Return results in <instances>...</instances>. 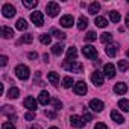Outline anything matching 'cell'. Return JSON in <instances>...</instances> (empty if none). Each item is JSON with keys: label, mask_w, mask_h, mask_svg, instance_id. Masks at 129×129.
Here are the masks:
<instances>
[{"label": "cell", "mask_w": 129, "mask_h": 129, "mask_svg": "<svg viewBox=\"0 0 129 129\" xmlns=\"http://www.w3.org/2000/svg\"><path fill=\"white\" fill-rule=\"evenodd\" d=\"M62 67L72 73H82V69H84V66L78 61H66L62 64Z\"/></svg>", "instance_id": "obj_1"}, {"label": "cell", "mask_w": 129, "mask_h": 129, "mask_svg": "<svg viewBox=\"0 0 129 129\" xmlns=\"http://www.w3.org/2000/svg\"><path fill=\"white\" fill-rule=\"evenodd\" d=\"M15 75H17V78H18V79H21V81L29 79V76H30L29 67H26V66H23V64H20V66H17V67H15Z\"/></svg>", "instance_id": "obj_2"}, {"label": "cell", "mask_w": 129, "mask_h": 129, "mask_svg": "<svg viewBox=\"0 0 129 129\" xmlns=\"http://www.w3.org/2000/svg\"><path fill=\"white\" fill-rule=\"evenodd\" d=\"M82 53H84V56H85V58H88V59H97V56H99L97 49H96V47H93V46H84Z\"/></svg>", "instance_id": "obj_3"}, {"label": "cell", "mask_w": 129, "mask_h": 129, "mask_svg": "<svg viewBox=\"0 0 129 129\" xmlns=\"http://www.w3.org/2000/svg\"><path fill=\"white\" fill-rule=\"evenodd\" d=\"M59 5L56 3V2H49L47 3V6H46V11H47V14L50 15V17H56L58 15V12H59Z\"/></svg>", "instance_id": "obj_4"}, {"label": "cell", "mask_w": 129, "mask_h": 129, "mask_svg": "<svg viewBox=\"0 0 129 129\" xmlns=\"http://www.w3.org/2000/svg\"><path fill=\"white\" fill-rule=\"evenodd\" d=\"M15 8L11 5V3H6V5H3L2 6V14H3V17H6V18H12L14 15H15Z\"/></svg>", "instance_id": "obj_5"}, {"label": "cell", "mask_w": 129, "mask_h": 129, "mask_svg": "<svg viewBox=\"0 0 129 129\" xmlns=\"http://www.w3.org/2000/svg\"><path fill=\"white\" fill-rule=\"evenodd\" d=\"M91 81H93V84H94L96 87L103 85V73H102V72H99V70L93 72V73H91Z\"/></svg>", "instance_id": "obj_6"}, {"label": "cell", "mask_w": 129, "mask_h": 129, "mask_svg": "<svg viewBox=\"0 0 129 129\" xmlns=\"http://www.w3.org/2000/svg\"><path fill=\"white\" fill-rule=\"evenodd\" d=\"M73 91H75L76 94H79V96H84V94L87 93V84L82 82V81L76 82V84L73 85Z\"/></svg>", "instance_id": "obj_7"}, {"label": "cell", "mask_w": 129, "mask_h": 129, "mask_svg": "<svg viewBox=\"0 0 129 129\" xmlns=\"http://www.w3.org/2000/svg\"><path fill=\"white\" fill-rule=\"evenodd\" d=\"M30 20H32V21H34V24H35V26H38V27L44 24V18H43V14H41V12H38V11L30 14Z\"/></svg>", "instance_id": "obj_8"}, {"label": "cell", "mask_w": 129, "mask_h": 129, "mask_svg": "<svg viewBox=\"0 0 129 129\" xmlns=\"http://www.w3.org/2000/svg\"><path fill=\"white\" fill-rule=\"evenodd\" d=\"M90 108H91L93 111H96V112H102L103 108H105V105H103L102 100H99V99H93V100L90 102Z\"/></svg>", "instance_id": "obj_9"}, {"label": "cell", "mask_w": 129, "mask_h": 129, "mask_svg": "<svg viewBox=\"0 0 129 129\" xmlns=\"http://www.w3.org/2000/svg\"><path fill=\"white\" fill-rule=\"evenodd\" d=\"M70 123H72V126H73V127H84L87 121L84 120V117H79V115H72Z\"/></svg>", "instance_id": "obj_10"}, {"label": "cell", "mask_w": 129, "mask_h": 129, "mask_svg": "<svg viewBox=\"0 0 129 129\" xmlns=\"http://www.w3.org/2000/svg\"><path fill=\"white\" fill-rule=\"evenodd\" d=\"M105 52H106V55H108L109 58H114V56L117 55V52H118V44H117V43H111V44H108Z\"/></svg>", "instance_id": "obj_11"}, {"label": "cell", "mask_w": 129, "mask_h": 129, "mask_svg": "<svg viewBox=\"0 0 129 129\" xmlns=\"http://www.w3.org/2000/svg\"><path fill=\"white\" fill-rule=\"evenodd\" d=\"M103 73H105V76H106V78H109V79H112V78L115 76V69H114L112 64H105V67H103Z\"/></svg>", "instance_id": "obj_12"}, {"label": "cell", "mask_w": 129, "mask_h": 129, "mask_svg": "<svg viewBox=\"0 0 129 129\" xmlns=\"http://www.w3.org/2000/svg\"><path fill=\"white\" fill-rule=\"evenodd\" d=\"M73 23H75V20H73L72 15H64V17H61V23L59 24L64 26V27H72Z\"/></svg>", "instance_id": "obj_13"}, {"label": "cell", "mask_w": 129, "mask_h": 129, "mask_svg": "<svg viewBox=\"0 0 129 129\" xmlns=\"http://www.w3.org/2000/svg\"><path fill=\"white\" fill-rule=\"evenodd\" d=\"M114 91H115L117 94H126V91H127V85H126L124 82H118V84L114 85Z\"/></svg>", "instance_id": "obj_14"}, {"label": "cell", "mask_w": 129, "mask_h": 129, "mask_svg": "<svg viewBox=\"0 0 129 129\" xmlns=\"http://www.w3.org/2000/svg\"><path fill=\"white\" fill-rule=\"evenodd\" d=\"M50 100H52V99H50V96H49L47 91H41V93H40V96H38V102H40L41 105H47Z\"/></svg>", "instance_id": "obj_15"}, {"label": "cell", "mask_w": 129, "mask_h": 129, "mask_svg": "<svg viewBox=\"0 0 129 129\" xmlns=\"http://www.w3.org/2000/svg\"><path fill=\"white\" fill-rule=\"evenodd\" d=\"M24 106H26L27 109L34 111V109H37V100H35L34 97H26V99H24Z\"/></svg>", "instance_id": "obj_16"}, {"label": "cell", "mask_w": 129, "mask_h": 129, "mask_svg": "<svg viewBox=\"0 0 129 129\" xmlns=\"http://www.w3.org/2000/svg\"><path fill=\"white\" fill-rule=\"evenodd\" d=\"M0 32H2V37H3V38H6V40L14 37V30H12L11 27H8V26H2Z\"/></svg>", "instance_id": "obj_17"}, {"label": "cell", "mask_w": 129, "mask_h": 129, "mask_svg": "<svg viewBox=\"0 0 129 129\" xmlns=\"http://www.w3.org/2000/svg\"><path fill=\"white\" fill-rule=\"evenodd\" d=\"M76 56H78V50H76V47H69L67 49V61H72V59H76Z\"/></svg>", "instance_id": "obj_18"}, {"label": "cell", "mask_w": 129, "mask_h": 129, "mask_svg": "<svg viewBox=\"0 0 129 129\" xmlns=\"http://www.w3.org/2000/svg\"><path fill=\"white\" fill-rule=\"evenodd\" d=\"M62 52H64V44H61V43H58V44H55V46L52 47V53L56 55V56L62 55Z\"/></svg>", "instance_id": "obj_19"}, {"label": "cell", "mask_w": 129, "mask_h": 129, "mask_svg": "<svg viewBox=\"0 0 129 129\" xmlns=\"http://www.w3.org/2000/svg\"><path fill=\"white\" fill-rule=\"evenodd\" d=\"M47 79H49V82L53 84V85H58V82H59V76H58V73H55V72H50V73L47 75Z\"/></svg>", "instance_id": "obj_20"}, {"label": "cell", "mask_w": 129, "mask_h": 129, "mask_svg": "<svg viewBox=\"0 0 129 129\" xmlns=\"http://www.w3.org/2000/svg\"><path fill=\"white\" fill-rule=\"evenodd\" d=\"M111 118H112V120H114L115 123H123V121H124L123 115H121V114H120L118 111H115V109H114V111L111 112Z\"/></svg>", "instance_id": "obj_21"}, {"label": "cell", "mask_w": 129, "mask_h": 129, "mask_svg": "<svg viewBox=\"0 0 129 129\" xmlns=\"http://www.w3.org/2000/svg\"><path fill=\"white\" fill-rule=\"evenodd\" d=\"M87 26H88V20H87L84 15H81L79 20H78V29H79V30H84Z\"/></svg>", "instance_id": "obj_22"}, {"label": "cell", "mask_w": 129, "mask_h": 129, "mask_svg": "<svg viewBox=\"0 0 129 129\" xmlns=\"http://www.w3.org/2000/svg\"><path fill=\"white\" fill-rule=\"evenodd\" d=\"M27 26H29V24H27V21H26L24 18H18V20H17L15 27H17L18 30H26V29H27Z\"/></svg>", "instance_id": "obj_23"}, {"label": "cell", "mask_w": 129, "mask_h": 129, "mask_svg": "<svg viewBox=\"0 0 129 129\" xmlns=\"http://www.w3.org/2000/svg\"><path fill=\"white\" fill-rule=\"evenodd\" d=\"M18 96H20V90L17 87H11L9 91H8V97L9 99H17Z\"/></svg>", "instance_id": "obj_24"}, {"label": "cell", "mask_w": 129, "mask_h": 129, "mask_svg": "<svg viewBox=\"0 0 129 129\" xmlns=\"http://www.w3.org/2000/svg\"><path fill=\"white\" fill-rule=\"evenodd\" d=\"M99 9H100V5H99L97 2H93V3L90 5V8H88V12H90L91 15H96V14L99 12Z\"/></svg>", "instance_id": "obj_25"}, {"label": "cell", "mask_w": 129, "mask_h": 129, "mask_svg": "<svg viewBox=\"0 0 129 129\" xmlns=\"http://www.w3.org/2000/svg\"><path fill=\"white\" fill-rule=\"evenodd\" d=\"M94 24H96L97 27H105V26H108V21H106L105 17H96Z\"/></svg>", "instance_id": "obj_26"}, {"label": "cell", "mask_w": 129, "mask_h": 129, "mask_svg": "<svg viewBox=\"0 0 129 129\" xmlns=\"http://www.w3.org/2000/svg\"><path fill=\"white\" fill-rule=\"evenodd\" d=\"M55 38H58V40H66L67 38V35L64 34V32H61V30H58V29H52V32H50Z\"/></svg>", "instance_id": "obj_27"}, {"label": "cell", "mask_w": 129, "mask_h": 129, "mask_svg": "<svg viewBox=\"0 0 129 129\" xmlns=\"http://www.w3.org/2000/svg\"><path fill=\"white\" fill-rule=\"evenodd\" d=\"M108 15H109V20L112 23H118L120 21V14L117 11H111V12H108Z\"/></svg>", "instance_id": "obj_28"}, {"label": "cell", "mask_w": 129, "mask_h": 129, "mask_svg": "<svg viewBox=\"0 0 129 129\" xmlns=\"http://www.w3.org/2000/svg\"><path fill=\"white\" fill-rule=\"evenodd\" d=\"M32 41H34V35L32 34H23V37L20 40V43H26V44H30Z\"/></svg>", "instance_id": "obj_29"}, {"label": "cell", "mask_w": 129, "mask_h": 129, "mask_svg": "<svg viewBox=\"0 0 129 129\" xmlns=\"http://www.w3.org/2000/svg\"><path fill=\"white\" fill-rule=\"evenodd\" d=\"M118 106H120L123 111L129 112V100H127V99H121V100H118Z\"/></svg>", "instance_id": "obj_30"}, {"label": "cell", "mask_w": 129, "mask_h": 129, "mask_svg": "<svg viewBox=\"0 0 129 129\" xmlns=\"http://www.w3.org/2000/svg\"><path fill=\"white\" fill-rule=\"evenodd\" d=\"M37 5H38V0H23L24 8H35Z\"/></svg>", "instance_id": "obj_31"}, {"label": "cell", "mask_w": 129, "mask_h": 129, "mask_svg": "<svg viewBox=\"0 0 129 129\" xmlns=\"http://www.w3.org/2000/svg\"><path fill=\"white\" fill-rule=\"evenodd\" d=\"M72 85H73V79H72L70 76H66V78L62 79V87H64V88H70Z\"/></svg>", "instance_id": "obj_32"}, {"label": "cell", "mask_w": 129, "mask_h": 129, "mask_svg": "<svg viewBox=\"0 0 129 129\" xmlns=\"http://www.w3.org/2000/svg\"><path fill=\"white\" fill-rule=\"evenodd\" d=\"M40 41H41L43 44H50L52 37H50L49 34H41V35H40Z\"/></svg>", "instance_id": "obj_33"}, {"label": "cell", "mask_w": 129, "mask_h": 129, "mask_svg": "<svg viewBox=\"0 0 129 129\" xmlns=\"http://www.w3.org/2000/svg\"><path fill=\"white\" fill-rule=\"evenodd\" d=\"M111 40H112V35L108 34V32H103V34L100 35V41H102V43H111Z\"/></svg>", "instance_id": "obj_34"}, {"label": "cell", "mask_w": 129, "mask_h": 129, "mask_svg": "<svg viewBox=\"0 0 129 129\" xmlns=\"http://www.w3.org/2000/svg\"><path fill=\"white\" fill-rule=\"evenodd\" d=\"M50 103H52V105H53V106H55V109H56V111H58V109H61V108H62V103H61V102H59V100H58V99H55V97H53V99H52V100H50Z\"/></svg>", "instance_id": "obj_35"}, {"label": "cell", "mask_w": 129, "mask_h": 129, "mask_svg": "<svg viewBox=\"0 0 129 129\" xmlns=\"http://www.w3.org/2000/svg\"><path fill=\"white\" fill-rule=\"evenodd\" d=\"M118 69L121 72H126L127 70V61H118Z\"/></svg>", "instance_id": "obj_36"}, {"label": "cell", "mask_w": 129, "mask_h": 129, "mask_svg": "<svg viewBox=\"0 0 129 129\" xmlns=\"http://www.w3.org/2000/svg\"><path fill=\"white\" fill-rule=\"evenodd\" d=\"M85 40H87V41H94V40H97V35H96L94 32H88V34L85 35Z\"/></svg>", "instance_id": "obj_37"}, {"label": "cell", "mask_w": 129, "mask_h": 129, "mask_svg": "<svg viewBox=\"0 0 129 129\" xmlns=\"http://www.w3.org/2000/svg\"><path fill=\"white\" fill-rule=\"evenodd\" d=\"M84 120L85 121H91L93 120V115L88 112V109H84Z\"/></svg>", "instance_id": "obj_38"}, {"label": "cell", "mask_w": 129, "mask_h": 129, "mask_svg": "<svg viewBox=\"0 0 129 129\" xmlns=\"http://www.w3.org/2000/svg\"><path fill=\"white\" fill-rule=\"evenodd\" d=\"M2 129H15V126H14L12 123H9V121H5V123L2 124Z\"/></svg>", "instance_id": "obj_39"}, {"label": "cell", "mask_w": 129, "mask_h": 129, "mask_svg": "<svg viewBox=\"0 0 129 129\" xmlns=\"http://www.w3.org/2000/svg\"><path fill=\"white\" fill-rule=\"evenodd\" d=\"M46 115H47L49 118H55V117H56V112H55V111H49V109H47V111H46Z\"/></svg>", "instance_id": "obj_40"}, {"label": "cell", "mask_w": 129, "mask_h": 129, "mask_svg": "<svg viewBox=\"0 0 129 129\" xmlns=\"http://www.w3.org/2000/svg\"><path fill=\"white\" fill-rule=\"evenodd\" d=\"M0 64H2V67H5V66H6V64H8V58H6L5 55H3L2 58H0Z\"/></svg>", "instance_id": "obj_41"}, {"label": "cell", "mask_w": 129, "mask_h": 129, "mask_svg": "<svg viewBox=\"0 0 129 129\" xmlns=\"http://www.w3.org/2000/svg\"><path fill=\"white\" fill-rule=\"evenodd\" d=\"M24 118L30 121V120H34V118H35V114H34V112H27V114L24 115Z\"/></svg>", "instance_id": "obj_42"}, {"label": "cell", "mask_w": 129, "mask_h": 129, "mask_svg": "<svg viewBox=\"0 0 129 129\" xmlns=\"http://www.w3.org/2000/svg\"><path fill=\"white\" fill-rule=\"evenodd\" d=\"M94 129H108V127H106L105 123H97V124L94 126Z\"/></svg>", "instance_id": "obj_43"}, {"label": "cell", "mask_w": 129, "mask_h": 129, "mask_svg": "<svg viewBox=\"0 0 129 129\" xmlns=\"http://www.w3.org/2000/svg\"><path fill=\"white\" fill-rule=\"evenodd\" d=\"M27 56H29V58H30V59H37V58H38V55H37V53H35V52H30V53H29V55H27Z\"/></svg>", "instance_id": "obj_44"}, {"label": "cell", "mask_w": 129, "mask_h": 129, "mask_svg": "<svg viewBox=\"0 0 129 129\" xmlns=\"http://www.w3.org/2000/svg\"><path fill=\"white\" fill-rule=\"evenodd\" d=\"M126 27L129 29V12L126 14Z\"/></svg>", "instance_id": "obj_45"}, {"label": "cell", "mask_w": 129, "mask_h": 129, "mask_svg": "<svg viewBox=\"0 0 129 129\" xmlns=\"http://www.w3.org/2000/svg\"><path fill=\"white\" fill-rule=\"evenodd\" d=\"M30 129H41V127H40V126H32Z\"/></svg>", "instance_id": "obj_46"}, {"label": "cell", "mask_w": 129, "mask_h": 129, "mask_svg": "<svg viewBox=\"0 0 129 129\" xmlns=\"http://www.w3.org/2000/svg\"><path fill=\"white\" fill-rule=\"evenodd\" d=\"M126 55H127V58H129V49H127V52H126Z\"/></svg>", "instance_id": "obj_47"}, {"label": "cell", "mask_w": 129, "mask_h": 129, "mask_svg": "<svg viewBox=\"0 0 129 129\" xmlns=\"http://www.w3.org/2000/svg\"><path fill=\"white\" fill-rule=\"evenodd\" d=\"M49 129H58V127H49Z\"/></svg>", "instance_id": "obj_48"}]
</instances>
